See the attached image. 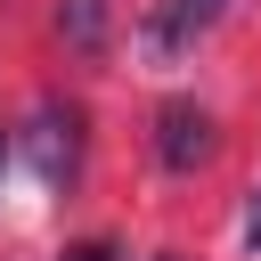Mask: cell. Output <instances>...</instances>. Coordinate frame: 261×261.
Returning a JSON list of instances; mask_svg holds the SVG:
<instances>
[{
  "label": "cell",
  "instance_id": "cell-4",
  "mask_svg": "<svg viewBox=\"0 0 261 261\" xmlns=\"http://www.w3.org/2000/svg\"><path fill=\"white\" fill-rule=\"evenodd\" d=\"M220 8H228V0H163V16H155V49H188Z\"/></svg>",
  "mask_w": 261,
  "mask_h": 261
},
{
  "label": "cell",
  "instance_id": "cell-6",
  "mask_svg": "<svg viewBox=\"0 0 261 261\" xmlns=\"http://www.w3.org/2000/svg\"><path fill=\"white\" fill-rule=\"evenodd\" d=\"M245 245L261 253V188H253V204H245Z\"/></svg>",
  "mask_w": 261,
  "mask_h": 261
},
{
  "label": "cell",
  "instance_id": "cell-2",
  "mask_svg": "<svg viewBox=\"0 0 261 261\" xmlns=\"http://www.w3.org/2000/svg\"><path fill=\"white\" fill-rule=\"evenodd\" d=\"M212 147H220V139H212V114H204L196 98H163V106H155V163H163V171L188 179V171L212 163Z\"/></svg>",
  "mask_w": 261,
  "mask_h": 261
},
{
  "label": "cell",
  "instance_id": "cell-1",
  "mask_svg": "<svg viewBox=\"0 0 261 261\" xmlns=\"http://www.w3.org/2000/svg\"><path fill=\"white\" fill-rule=\"evenodd\" d=\"M16 147H24V163H33L49 188H73V179H82V106H65V98H41V106L24 114Z\"/></svg>",
  "mask_w": 261,
  "mask_h": 261
},
{
  "label": "cell",
  "instance_id": "cell-5",
  "mask_svg": "<svg viewBox=\"0 0 261 261\" xmlns=\"http://www.w3.org/2000/svg\"><path fill=\"white\" fill-rule=\"evenodd\" d=\"M57 261H114V245H106V237H82V245H65Z\"/></svg>",
  "mask_w": 261,
  "mask_h": 261
},
{
  "label": "cell",
  "instance_id": "cell-3",
  "mask_svg": "<svg viewBox=\"0 0 261 261\" xmlns=\"http://www.w3.org/2000/svg\"><path fill=\"white\" fill-rule=\"evenodd\" d=\"M106 16H114V0H57V41L73 57H98L106 49Z\"/></svg>",
  "mask_w": 261,
  "mask_h": 261
},
{
  "label": "cell",
  "instance_id": "cell-7",
  "mask_svg": "<svg viewBox=\"0 0 261 261\" xmlns=\"http://www.w3.org/2000/svg\"><path fill=\"white\" fill-rule=\"evenodd\" d=\"M147 261H179V253H147Z\"/></svg>",
  "mask_w": 261,
  "mask_h": 261
}]
</instances>
